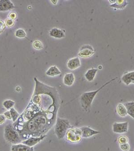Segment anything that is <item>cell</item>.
<instances>
[{
	"instance_id": "6da1fadb",
	"label": "cell",
	"mask_w": 134,
	"mask_h": 151,
	"mask_svg": "<svg viewBox=\"0 0 134 151\" xmlns=\"http://www.w3.org/2000/svg\"><path fill=\"white\" fill-rule=\"evenodd\" d=\"M60 102L59 94L54 92L42 94L39 103L30 101L27 106L31 111L30 119L26 122L17 121L13 124L22 141L45 135L52 129L56 123Z\"/></svg>"
},
{
	"instance_id": "7a4b0ae2",
	"label": "cell",
	"mask_w": 134,
	"mask_h": 151,
	"mask_svg": "<svg viewBox=\"0 0 134 151\" xmlns=\"http://www.w3.org/2000/svg\"><path fill=\"white\" fill-rule=\"evenodd\" d=\"M117 78H115L110 80V81L105 83L103 86H102L100 88H98L97 90L93 91L87 92L83 93L80 97V102H81V106L83 109L86 111H88L89 110L90 108H91L93 100L97 93L100 91V90H101L102 88H104L106 86L115 80Z\"/></svg>"
},
{
	"instance_id": "3957f363",
	"label": "cell",
	"mask_w": 134,
	"mask_h": 151,
	"mask_svg": "<svg viewBox=\"0 0 134 151\" xmlns=\"http://www.w3.org/2000/svg\"><path fill=\"white\" fill-rule=\"evenodd\" d=\"M73 127L67 119L57 117L55 127V133L59 139H63L66 135L67 131Z\"/></svg>"
},
{
	"instance_id": "277c9868",
	"label": "cell",
	"mask_w": 134,
	"mask_h": 151,
	"mask_svg": "<svg viewBox=\"0 0 134 151\" xmlns=\"http://www.w3.org/2000/svg\"><path fill=\"white\" fill-rule=\"evenodd\" d=\"M4 137L7 142L13 145L20 144L22 142L19 133L15 129L13 124L7 125L5 127Z\"/></svg>"
},
{
	"instance_id": "5b68a950",
	"label": "cell",
	"mask_w": 134,
	"mask_h": 151,
	"mask_svg": "<svg viewBox=\"0 0 134 151\" xmlns=\"http://www.w3.org/2000/svg\"><path fill=\"white\" fill-rule=\"evenodd\" d=\"M66 140L71 143H79L82 139L81 131L80 128L72 127L66 134Z\"/></svg>"
},
{
	"instance_id": "8992f818",
	"label": "cell",
	"mask_w": 134,
	"mask_h": 151,
	"mask_svg": "<svg viewBox=\"0 0 134 151\" xmlns=\"http://www.w3.org/2000/svg\"><path fill=\"white\" fill-rule=\"evenodd\" d=\"M94 48L89 45H85L81 47L78 55L82 58H87L91 57L94 54Z\"/></svg>"
},
{
	"instance_id": "52a82bcc",
	"label": "cell",
	"mask_w": 134,
	"mask_h": 151,
	"mask_svg": "<svg viewBox=\"0 0 134 151\" xmlns=\"http://www.w3.org/2000/svg\"><path fill=\"white\" fill-rule=\"evenodd\" d=\"M128 123H115L113 124V131L117 134H122L128 132Z\"/></svg>"
},
{
	"instance_id": "ba28073f",
	"label": "cell",
	"mask_w": 134,
	"mask_h": 151,
	"mask_svg": "<svg viewBox=\"0 0 134 151\" xmlns=\"http://www.w3.org/2000/svg\"><path fill=\"white\" fill-rule=\"evenodd\" d=\"M80 128L81 131L82 137L83 138H88L94 135L100 133L99 131L94 130L89 127L84 126Z\"/></svg>"
},
{
	"instance_id": "9c48e42d",
	"label": "cell",
	"mask_w": 134,
	"mask_h": 151,
	"mask_svg": "<svg viewBox=\"0 0 134 151\" xmlns=\"http://www.w3.org/2000/svg\"><path fill=\"white\" fill-rule=\"evenodd\" d=\"M47 137V135H42L40 137H31L27 139L26 140L22 141L21 143L26 145L28 146L29 147L34 146L36 145L38 143L43 140L45 138Z\"/></svg>"
},
{
	"instance_id": "30bf717a",
	"label": "cell",
	"mask_w": 134,
	"mask_h": 151,
	"mask_svg": "<svg viewBox=\"0 0 134 151\" xmlns=\"http://www.w3.org/2000/svg\"><path fill=\"white\" fill-rule=\"evenodd\" d=\"M14 8V4L9 0H0V12H6Z\"/></svg>"
},
{
	"instance_id": "8fae6325",
	"label": "cell",
	"mask_w": 134,
	"mask_h": 151,
	"mask_svg": "<svg viewBox=\"0 0 134 151\" xmlns=\"http://www.w3.org/2000/svg\"><path fill=\"white\" fill-rule=\"evenodd\" d=\"M67 65L68 68L70 70H75L81 67V60L78 57L72 58L68 60Z\"/></svg>"
},
{
	"instance_id": "7c38bea8",
	"label": "cell",
	"mask_w": 134,
	"mask_h": 151,
	"mask_svg": "<svg viewBox=\"0 0 134 151\" xmlns=\"http://www.w3.org/2000/svg\"><path fill=\"white\" fill-rule=\"evenodd\" d=\"M49 33L50 36L55 39H62L64 38L65 36V34L63 30L56 27L50 29Z\"/></svg>"
},
{
	"instance_id": "4fadbf2b",
	"label": "cell",
	"mask_w": 134,
	"mask_h": 151,
	"mask_svg": "<svg viewBox=\"0 0 134 151\" xmlns=\"http://www.w3.org/2000/svg\"><path fill=\"white\" fill-rule=\"evenodd\" d=\"M11 151H34L33 147H29L22 143L13 145L11 146Z\"/></svg>"
},
{
	"instance_id": "5bb4252c",
	"label": "cell",
	"mask_w": 134,
	"mask_h": 151,
	"mask_svg": "<svg viewBox=\"0 0 134 151\" xmlns=\"http://www.w3.org/2000/svg\"><path fill=\"white\" fill-rule=\"evenodd\" d=\"M110 3H112L110 6L117 9H122L125 8L127 5L128 2L126 0H117V1H109Z\"/></svg>"
},
{
	"instance_id": "9a60e30c",
	"label": "cell",
	"mask_w": 134,
	"mask_h": 151,
	"mask_svg": "<svg viewBox=\"0 0 134 151\" xmlns=\"http://www.w3.org/2000/svg\"><path fill=\"white\" fill-rule=\"evenodd\" d=\"M75 80V76L73 73H67L63 78V84L68 86H73Z\"/></svg>"
},
{
	"instance_id": "2e32d148",
	"label": "cell",
	"mask_w": 134,
	"mask_h": 151,
	"mask_svg": "<svg viewBox=\"0 0 134 151\" xmlns=\"http://www.w3.org/2000/svg\"><path fill=\"white\" fill-rule=\"evenodd\" d=\"M121 80L127 86L133 83L134 81V71L123 75L122 77Z\"/></svg>"
},
{
	"instance_id": "e0dca14e",
	"label": "cell",
	"mask_w": 134,
	"mask_h": 151,
	"mask_svg": "<svg viewBox=\"0 0 134 151\" xmlns=\"http://www.w3.org/2000/svg\"><path fill=\"white\" fill-rule=\"evenodd\" d=\"M97 71H98V69L97 68H92L89 69L85 73V78L87 81L92 82L94 79Z\"/></svg>"
},
{
	"instance_id": "ac0fdd59",
	"label": "cell",
	"mask_w": 134,
	"mask_h": 151,
	"mask_svg": "<svg viewBox=\"0 0 134 151\" xmlns=\"http://www.w3.org/2000/svg\"><path fill=\"white\" fill-rule=\"evenodd\" d=\"M61 74V72L56 66L50 67L46 71V75L48 77H54Z\"/></svg>"
},
{
	"instance_id": "d6986e66",
	"label": "cell",
	"mask_w": 134,
	"mask_h": 151,
	"mask_svg": "<svg viewBox=\"0 0 134 151\" xmlns=\"http://www.w3.org/2000/svg\"><path fill=\"white\" fill-rule=\"evenodd\" d=\"M117 113L122 117H126L128 115V111L125 106L122 103H119L117 107Z\"/></svg>"
},
{
	"instance_id": "ffe728a7",
	"label": "cell",
	"mask_w": 134,
	"mask_h": 151,
	"mask_svg": "<svg viewBox=\"0 0 134 151\" xmlns=\"http://www.w3.org/2000/svg\"><path fill=\"white\" fill-rule=\"evenodd\" d=\"M124 106L127 108L128 114L134 119V101L127 102Z\"/></svg>"
},
{
	"instance_id": "44dd1931",
	"label": "cell",
	"mask_w": 134,
	"mask_h": 151,
	"mask_svg": "<svg viewBox=\"0 0 134 151\" xmlns=\"http://www.w3.org/2000/svg\"><path fill=\"white\" fill-rule=\"evenodd\" d=\"M9 111H10V114H11L12 120H13V122L15 123L18 119L20 114L17 112V111L14 107L10 109Z\"/></svg>"
},
{
	"instance_id": "7402d4cb",
	"label": "cell",
	"mask_w": 134,
	"mask_h": 151,
	"mask_svg": "<svg viewBox=\"0 0 134 151\" xmlns=\"http://www.w3.org/2000/svg\"><path fill=\"white\" fill-rule=\"evenodd\" d=\"M15 104V102L14 101L11 100H5L3 102V106L7 110H9L14 107Z\"/></svg>"
},
{
	"instance_id": "603a6c76",
	"label": "cell",
	"mask_w": 134,
	"mask_h": 151,
	"mask_svg": "<svg viewBox=\"0 0 134 151\" xmlns=\"http://www.w3.org/2000/svg\"><path fill=\"white\" fill-rule=\"evenodd\" d=\"M15 35L18 38H23L26 37L27 34L23 29H19L16 31L15 33Z\"/></svg>"
},
{
	"instance_id": "cb8c5ba5",
	"label": "cell",
	"mask_w": 134,
	"mask_h": 151,
	"mask_svg": "<svg viewBox=\"0 0 134 151\" xmlns=\"http://www.w3.org/2000/svg\"><path fill=\"white\" fill-rule=\"evenodd\" d=\"M33 46L34 48L37 50H41L43 48V44L40 40H36L34 42Z\"/></svg>"
},
{
	"instance_id": "d4e9b609",
	"label": "cell",
	"mask_w": 134,
	"mask_h": 151,
	"mask_svg": "<svg viewBox=\"0 0 134 151\" xmlns=\"http://www.w3.org/2000/svg\"><path fill=\"white\" fill-rule=\"evenodd\" d=\"M118 142L120 145L121 144H125V143H128V138L126 136L124 135H122L119 137L118 139Z\"/></svg>"
},
{
	"instance_id": "484cf974",
	"label": "cell",
	"mask_w": 134,
	"mask_h": 151,
	"mask_svg": "<svg viewBox=\"0 0 134 151\" xmlns=\"http://www.w3.org/2000/svg\"><path fill=\"white\" fill-rule=\"evenodd\" d=\"M120 147L123 151H129L130 149V146L128 143L120 145Z\"/></svg>"
},
{
	"instance_id": "4316f807",
	"label": "cell",
	"mask_w": 134,
	"mask_h": 151,
	"mask_svg": "<svg viewBox=\"0 0 134 151\" xmlns=\"http://www.w3.org/2000/svg\"><path fill=\"white\" fill-rule=\"evenodd\" d=\"M6 25L9 27H13L14 24V21L13 20L10 19H7L6 20Z\"/></svg>"
},
{
	"instance_id": "83f0119b",
	"label": "cell",
	"mask_w": 134,
	"mask_h": 151,
	"mask_svg": "<svg viewBox=\"0 0 134 151\" xmlns=\"http://www.w3.org/2000/svg\"><path fill=\"white\" fill-rule=\"evenodd\" d=\"M6 118L4 114H0V125L2 124L5 123V122H6Z\"/></svg>"
},
{
	"instance_id": "f1b7e54d",
	"label": "cell",
	"mask_w": 134,
	"mask_h": 151,
	"mask_svg": "<svg viewBox=\"0 0 134 151\" xmlns=\"http://www.w3.org/2000/svg\"><path fill=\"white\" fill-rule=\"evenodd\" d=\"M9 17L10 19L14 20L17 18V14L15 12H11L9 14Z\"/></svg>"
},
{
	"instance_id": "f546056e",
	"label": "cell",
	"mask_w": 134,
	"mask_h": 151,
	"mask_svg": "<svg viewBox=\"0 0 134 151\" xmlns=\"http://www.w3.org/2000/svg\"><path fill=\"white\" fill-rule=\"evenodd\" d=\"M4 115H5L6 118L7 119L9 120L12 119V118H11V114H10V111H7L5 112L4 113Z\"/></svg>"
},
{
	"instance_id": "4dcf8cb0",
	"label": "cell",
	"mask_w": 134,
	"mask_h": 151,
	"mask_svg": "<svg viewBox=\"0 0 134 151\" xmlns=\"http://www.w3.org/2000/svg\"><path fill=\"white\" fill-rule=\"evenodd\" d=\"M6 28V25L2 21L0 20V32L2 31L5 29Z\"/></svg>"
},
{
	"instance_id": "1f68e13d",
	"label": "cell",
	"mask_w": 134,
	"mask_h": 151,
	"mask_svg": "<svg viewBox=\"0 0 134 151\" xmlns=\"http://www.w3.org/2000/svg\"><path fill=\"white\" fill-rule=\"evenodd\" d=\"M52 1V2H53V3H54V4L55 2V4H56L58 1Z\"/></svg>"
},
{
	"instance_id": "d6a6232c",
	"label": "cell",
	"mask_w": 134,
	"mask_h": 151,
	"mask_svg": "<svg viewBox=\"0 0 134 151\" xmlns=\"http://www.w3.org/2000/svg\"><path fill=\"white\" fill-rule=\"evenodd\" d=\"M133 83V84H134V81H133V83Z\"/></svg>"
}]
</instances>
